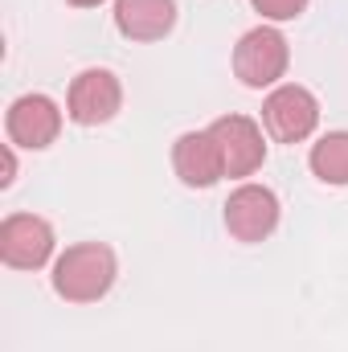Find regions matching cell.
Here are the masks:
<instances>
[{
	"label": "cell",
	"mask_w": 348,
	"mask_h": 352,
	"mask_svg": "<svg viewBox=\"0 0 348 352\" xmlns=\"http://www.w3.org/2000/svg\"><path fill=\"white\" fill-rule=\"evenodd\" d=\"M119 278V258L107 242H74L54 258V291L66 303H98Z\"/></svg>",
	"instance_id": "cell-1"
},
{
	"label": "cell",
	"mask_w": 348,
	"mask_h": 352,
	"mask_svg": "<svg viewBox=\"0 0 348 352\" xmlns=\"http://www.w3.org/2000/svg\"><path fill=\"white\" fill-rule=\"evenodd\" d=\"M287 66H291V45L274 25L242 33L234 45V74L250 90H274L287 78Z\"/></svg>",
	"instance_id": "cell-2"
},
{
	"label": "cell",
	"mask_w": 348,
	"mask_h": 352,
	"mask_svg": "<svg viewBox=\"0 0 348 352\" xmlns=\"http://www.w3.org/2000/svg\"><path fill=\"white\" fill-rule=\"evenodd\" d=\"M262 127L274 144H303L320 127V98L299 82H279L262 98Z\"/></svg>",
	"instance_id": "cell-3"
},
{
	"label": "cell",
	"mask_w": 348,
	"mask_h": 352,
	"mask_svg": "<svg viewBox=\"0 0 348 352\" xmlns=\"http://www.w3.org/2000/svg\"><path fill=\"white\" fill-rule=\"evenodd\" d=\"M279 217H283V205H279L274 188L254 184V180H242L226 197V205H221V221H226L230 238L234 242H246V246L266 242L279 230Z\"/></svg>",
	"instance_id": "cell-4"
},
{
	"label": "cell",
	"mask_w": 348,
	"mask_h": 352,
	"mask_svg": "<svg viewBox=\"0 0 348 352\" xmlns=\"http://www.w3.org/2000/svg\"><path fill=\"white\" fill-rule=\"evenodd\" d=\"M119 107H123V82L107 66H90L83 74H74V82L66 90V119L78 127L111 123Z\"/></svg>",
	"instance_id": "cell-5"
},
{
	"label": "cell",
	"mask_w": 348,
	"mask_h": 352,
	"mask_svg": "<svg viewBox=\"0 0 348 352\" xmlns=\"http://www.w3.org/2000/svg\"><path fill=\"white\" fill-rule=\"evenodd\" d=\"M4 131H8V144L12 148L41 152V148H50L62 135V107L50 94H41V90L21 94L4 111Z\"/></svg>",
	"instance_id": "cell-6"
},
{
	"label": "cell",
	"mask_w": 348,
	"mask_h": 352,
	"mask_svg": "<svg viewBox=\"0 0 348 352\" xmlns=\"http://www.w3.org/2000/svg\"><path fill=\"white\" fill-rule=\"evenodd\" d=\"M54 226L37 213H8L0 221V258L12 270H41L54 258Z\"/></svg>",
	"instance_id": "cell-7"
},
{
	"label": "cell",
	"mask_w": 348,
	"mask_h": 352,
	"mask_svg": "<svg viewBox=\"0 0 348 352\" xmlns=\"http://www.w3.org/2000/svg\"><path fill=\"white\" fill-rule=\"evenodd\" d=\"M221 164L230 180H246L266 164V140H262V123H254L250 115H221L209 123Z\"/></svg>",
	"instance_id": "cell-8"
},
{
	"label": "cell",
	"mask_w": 348,
	"mask_h": 352,
	"mask_svg": "<svg viewBox=\"0 0 348 352\" xmlns=\"http://www.w3.org/2000/svg\"><path fill=\"white\" fill-rule=\"evenodd\" d=\"M173 173L184 188H213L221 176H226V164H221V152H217V140L213 131H184L176 135L173 144Z\"/></svg>",
	"instance_id": "cell-9"
},
{
	"label": "cell",
	"mask_w": 348,
	"mask_h": 352,
	"mask_svg": "<svg viewBox=\"0 0 348 352\" xmlns=\"http://www.w3.org/2000/svg\"><path fill=\"white\" fill-rule=\"evenodd\" d=\"M115 29L127 41H164L176 29V0H115Z\"/></svg>",
	"instance_id": "cell-10"
},
{
	"label": "cell",
	"mask_w": 348,
	"mask_h": 352,
	"mask_svg": "<svg viewBox=\"0 0 348 352\" xmlns=\"http://www.w3.org/2000/svg\"><path fill=\"white\" fill-rule=\"evenodd\" d=\"M307 168L316 180L332 184V188H345L348 184V131H324L312 152H307Z\"/></svg>",
	"instance_id": "cell-11"
},
{
	"label": "cell",
	"mask_w": 348,
	"mask_h": 352,
	"mask_svg": "<svg viewBox=\"0 0 348 352\" xmlns=\"http://www.w3.org/2000/svg\"><path fill=\"white\" fill-rule=\"evenodd\" d=\"M250 4H254V12H259L262 21H270V25H283V21H295V16L307 12V0H250Z\"/></svg>",
	"instance_id": "cell-12"
},
{
	"label": "cell",
	"mask_w": 348,
	"mask_h": 352,
	"mask_svg": "<svg viewBox=\"0 0 348 352\" xmlns=\"http://www.w3.org/2000/svg\"><path fill=\"white\" fill-rule=\"evenodd\" d=\"M17 180V152H12V144H4V176H0V188H8Z\"/></svg>",
	"instance_id": "cell-13"
},
{
	"label": "cell",
	"mask_w": 348,
	"mask_h": 352,
	"mask_svg": "<svg viewBox=\"0 0 348 352\" xmlns=\"http://www.w3.org/2000/svg\"><path fill=\"white\" fill-rule=\"evenodd\" d=\"M74 8H98V4H107V0H70Z\"/></svg>",
	"instance_id": "cell-14"
}]
</instances>
